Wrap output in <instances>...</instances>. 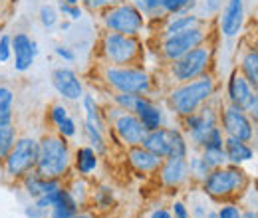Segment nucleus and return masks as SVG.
<instances>
[{
	"mask_svg": "<svg viewBox=\"0 0 258 218\" xmlns=\"http://www.w3.org/2000/svg\"><path fill=\"white\" fill-rule=\"evenodd\" d=\"M209 210H211V208H209L205 202H197L193 206V210H189V212H191V218H205Z\"/></svg>",
	"mask_w": 258,
	"mask_h": 218,
	"instance_id": "603ef678",
	"label": "nucleus"
},
{
	"mask_svg": "<svg viewBox=\"0 0 258 218\" xmlns=\"http://www.w3.org/2000/svg\"><path fill=\"white\" fill-rule=\"evenodd\" d=\"M246 113H248L250 121L258 127V92H254V97H252V101H250V105H248Z\"/></svg>",
	"mask_w": 258,
	"mask_h": 218,
	"instance_id": "3c124183",
	"label": "nucleus"
},
{
	"mask_svg": "<svg viewBox=\"0 0 258 218\" xmlns=\"http://www.w3.org/2000/svg\"><path fill=\"white\" fill-rule=\"evenodd\" d=\"M149 218H173V214H171V210H169V208L159 206V208H155V210L151 212V216Z\"/></svg>",
	"mask_w": 258,
	"mask_h": 218,
	"instance_id": "864d4df0",
	"label": "nucleus"
},
{
	"mask_svg": "<svg viewBox=\"0 0 258 218\" xmlns=\"http://www.w3.org/2000/svg\"><path fill=\"white\" fill-rule=\"evenodd\" d=\"M157 175H159V183H161L163 188L177 190V188L185 187L191 181L187 157H169V159H163Z\"/></svg>",
	"mask_w": 258,
	"mask_h": 218,
	"instance_id": "4468645a",
	"label": "nucleus"
},
{
	"mask_svg": "<svg viewBox=\"0 0 258 218\" xmlns=\"http://www.w3.org/2000/svg\"><path fill=\"white\" fill-rule=\"evenodd\" d=\"M121 2H127V0H92V10L94 12H103L111 6H117Z\"/></svg>",
	"mask_w": 258,
	"mask_h": 218,
	"instance_id": "8fccbe9b",
	"label": "nucleus"
},
{
	"mask_svg": "<svg viewBox=\"0 0 258 218\" xmlns=\"http://www.w3.org/2000/svg\"><path fill=\"white\" fill-rule=\"evenodd\" d=\"M101 24L109 32H117L125 36H139L145 30L147 18L133 2H121L101 12Z\"/></svg>",
	"mask_w": 258,
	"mask_h": 218,
	"instance_id": "423d86ee",
	"label": "nucleus"
},
{
	"mask_svg": "<svg viewBox=\"0 0 258 218\" xmlns=\"http://www.w3.org/2000/svg\"><path fill=\"white\" fill-rule=\"evenodd\" d=\"M84 135H86L90 147L96 149L97 155H105V153H107L109 145H107V139H105V131L97 129L96 125L86 123V121H84Z\"/></svg>",
	"mask_w": 258,
	"mask_h": 218,
	"instance_id": "c756f323",
	"label": "nucleus"
},
{
	"mask_svg": "<svg viewBox=\"0 0 258 218\" xmlns=\"http://www.w3.org/2000/svg\"><path fill=\"white\" fill-rule=\"evenodd\" d=\"M219 127L223 129L225 137H234L246 143H252L256 135V125L250 121L248 113L230 103L219 109Z\"/></svg>",
	"mask_w": 258,
	"mask_h": 218,
	"instance_id": "9b49d317",
	"label": "nucleus"
},
{
	"mask_svg": "<svg viewBox=\"0 0 258 218\" xmlns=\"http://www.w3.org/2000/svg\"><path fill=\"white\" fill-rule=\"evenodd\" d=\"M18 139V133H16V127L12 125H0V165L6 161L8 153L12 151L14 143Z\"/></svg>",
	"mask_w": 258,
	"mask_h": 218,
	"instance_id": "2f4dec72",
	"label": "nucleus"
},
{
	"mask_svg": "<svg viewBox=\"0 0 258 218\" xmlns=\"http://www.w3.org/2000/svg\"><path fill=\"white\" fill-rule=\"evenodd\" d=\"M66 117H70V113H68V107H66L64 103H54L50 107V121H52L54 127L62 123Z\"/></svg>",
	"mask_w": 258,
	"mask_h": 218,
	"instance_id": "c03bdc74",
	"label": "nucleus"
},
{
	"mask_svg": "<svg viewBox=\"0 0 258 218\" xmlns=\"http://www.w3.org/2000/svg\"><path fill=\"white\" fill-rule=\"evenodd\" d=\"M181 125L185 127V133L189 135L187 141H191V145L201 149L203 145V139L207 137V133L219 125V109L209 101L205 103L199 111H195L191 115L183 117L181 119Z\"/></svg>",
	"mask_w": 258,
	"mask_h": 218,
	"instance_id": "f8f14e48",
	"label": "nucleus"
},
{
	"mask_svg": "<svg viewBox=\"0 0 258 218\" xmlns=\"http://www.w3.org/2000/svg\"><path fill=\"white\" fill-rule=\"evenodd\" d=\"M223 2H226V0H223Z\"/></svg>",
	"mask_w": 258,
	"mask_h": 218,
	"instance_id": "0e129e2a",
	"label": "nucleus"
},
{
	"mask_svg": "<svg viewBox=\"0 0 258 218\" xmlns=\"http://www.w3.org/2000/svg\"><path fill=\"white\" fill-rule=\"evenodd\" d=\"M38 56V42L30 38L26 32H16L12 36V60H14V69L24 74L28 71L36 62Z\"/></svg>",
	"mask_w": 258,
	"mask_h": 218,
	"instance_id": "dca6fc26",
	"label": "nucleus"
},
{
	"mask_svg": "<svg viewBox=\"0 0 258 218\" xmlns=\"http://www.w3.org/2000/svg\"><path fill=\"white\" fill-rule=\"evenodd\" d=\"M109 133L115 135V139L127 147H135V145H141L145 135H147V129L143 127V123L137 119L135 113L131 111H121L111 123H109Z\"/></svg>",
	"mask_w": 258,
	"mask_h": 218,
	"instance_id": "ddd939ff",
	"label": "nucleus"
},
{
	"mask_svg": "<svg viewBox=\"0 0 258 218\" xmlns=\"http://www.w3.org/2000/svg\"><path fill=\"white\" fill-rule=\"evenodd\" d=\"M74 218H97V216H94L92 212H82V210H80V212H78Z\"/></svg>",
	"mask_w": 258,
	"mask_h": 218,
	"instance_id": "6e6d98bb",
	"label": "nucleus"
},
{
	"mask_svg": "<svg viewBox=\"0 0 258 218\" xmlns=\"http://www.w3.org/2000/svg\"><path fill=\"white\" fill-rule=\"evenodd\" d=\"M207 40H209V30H207V24H203V26H197L191 30L177 32L173 36L161 38L159 50H161L163 60L169 63L175 62L181 56H185L187 52H191L195 48L207 44Z\"/></svg>",
	"mask_w": 258,
	"mask_h": 218,
	"instance_id": "9d476101",
	"label": "nucleus"
},
{
	"mask_svg": "<svg viewBox=\"0 0 258 218\" xmlns=\"http://www.w3.org/2000/svg\"><path fill=\"white\" fill-rule=\"evenodd\" d=\"M133 113L137 115V119L143 123L147 131H155L165 125V113H163L161 105L155 103V99H151V95H139Z\"/></svg>",
	"mask_w": 258,
	"mask_h": 218,
	"instance_id": "aec40b11",
	"label": "nucleus"
},
{
	"mask_svg": "<svg viewBox=\"0 0 258 218\" xmlns=\"http://www.w3.org/2000/svg\"><path fill=\"white\" fill-rule=\"evenodd\" d=\"M207 149H225V133H223V129L219 125L213 127L207 133V137L203 139L201 151H207Z\"/></svg>",
	"mask_w": 258,
	"mask_h": 218,
	"instance_id": "f704fd0d",
	"label": "nucleus"
},
{
	"mask_svg": "<svg viewBox=\"0 0 258 218\" xmlns=\"http://www.w3.org/2000/svg\"><path fill=\"white\" fill-rule=\"evenodd\" d=\"M56 133H60L66 139H72L76 133H78V123L74 117H66L60 125H56Z\"/></svg>",
	"mask_w": 258,
	"mask_h": 218,
	"instance_id": "79ce46f5",
	"label": "nucleus"
},
{
	"mask_svg": "<svg viewBox=\"0 0 258 218\" xmlns=\"http://www.w3.org/2000/svg\"><path fill=\"white\" fill-rule=\"evenodd\" d=\"M244 26V0H226L219 12V32L225 38H236Z\"/></svg>",
	"mask_w": 258,
	"mask_h": 218,
	"instance_id": "f3484780",
	"label": "nucleus"
},
{
	"mask_svg": "<svg viewBox=\"0 0 258 218\" xmlns=\"http://www.w3.org/2000/svg\"><path fill=\"white\" fill-rule=\"evenodd\" d=\"M82 107H84V121L86 123L96 125L97 129L101 131H107V123L103 119V113H101V107L96 101V97L92 94H84L82 97Z\"/></svg>",
	"mask_w": 258,
	"mask_h": 218,
	"instance_id": "bb28decb",
	"label": "nucleus"
},
{
	"mask_svg": "<svg viewBox=\"0 0 258 218\" xmlns=\"http://www.w3.org/2000/svg\"><path fill=\"white\" fill-rule=\"evenodd\" d=\"M171 214H173V218H191L189 206H187L183 200H175V202L171 204Z\"/></svg>",
	"mask_w": 258,
	"mask_h": 218,
	"instance_id": "49530a36",
	"label": "nucleus"
},
{
	"mask_svg": "<svg viewBox=\"0 0 258 218\" xmlns=\"http://www.w3.org/2000/svg\"><path fill=\"white\" fill-rule=\"evenodd\" d=\"M225 155L230 165L240 167V165L252 161L256 157V153H254V147L250 143L234 139V137H225Z\"/></svg>",
	"mask_w": 258,
	"mask_h": 218,
	"instance_id": "4be33fe9",
	"label": "nucleus"
},
{
	"mask_svg": "<svg viewBox=\"0 0 258 218\" xmlns=\"http://www.w3.org/2000/svg\"><path fill=\"white\" fill-rule=\"evenodd\" d=\"M20 183H22L24 192L28 194V198H32V200H38L40 196H44V194H48V192H52V190H56V188L64 185V181L46 179V177L38 175L36 171H30L26 177H22Z\"/></svg>",
	"mask_w": 258,
	"mask_h": 218,
	"instance_id": "412c9836",
	"label": "nucleus"
},
{
	"mask_svg": "<svg viewBox=\"0 0 258 218\" xmlns=\"http://www.w3.org/2000/svg\"><path fill=\"white\" fill-rule=\"evenodd\" d=\"M246 82L254 88V92H258V48L256 46H248L244 48V52L238 58V67H236Z\"/></svg>",
	"mask_w": 258,
	"mask_h": 218,
	"instance_id": "393cba45",
	"label": "nucleus"
},
{
	"mask_svg": "<svg viewBox=\"0 0 258 218\" xmlns=\"http://www.w3.org/2000/svg\"><path fill=\"white\" fill-rule=\"evenodd\" d=\"M101 80L113 94L149 95L153 92V78L141 65H103Z\"/></svg>",
	"mask_w": 258,
	"mask_h": 218,
	"instance_id": "20e7f679",
	"label": "nucleus"
},
{
	"mask_svg": "<svg viewBox=\"0 0 258 218\" xmlns=\"http://www.w3.org/2000/svg\"><path fill=\"white\" fill-rule=\"evenodd\" d=\"M256 187H258V183H256ZM256 192H258V190H256Z\"/></svg>",
	"mask_w": 258,
	"mask_h": 218,
	"instance_id": "e2e57ef3",
	"label": "nucleus"
},
{
	"mask_svg": "<svg viewBox=\"0 0 258 218\" xmlns=\"http://www.w3.org/2000/svg\"><path fill=\"white\" fill-rule=\"evenodd\" d=\"M58 12L64 14L66 18L72 20V22H76V20H80V18L84 16V8H82L80 4H68L64 0L58 2Z\"/></svg>",
	"mask_w": 258,
	"mask_h": 218,
	"instance_id": "ea45409f",
	"label": "nucleus"
},
{
	"mask_svg": "<svg viewBox=\"0 0 258 218\" xmlns=\"http://www.w3.org/2000/svg\"><path fill=\"white\" fill-rule=\"evenodd\" d=\"M125 159H127L129 167L137 173V175H157L159 167H161L163 159L151 153L149 149H145L143 145H135L125 149Z\"/></svg>",
	"mask_w": 258,
	"mask_h": 218,
	"instance_id": "6ab92c4d",
	"label": "nucleus"
},
{
	"mask_svg": "<svg viewBox=\"0 0 258 218\" xmlns=\"http://www.w3.org/2000/svg\"><path fill=\"white\" fill-rule=\"evenodd\" d=\"M54 54L60 58V60H64V62L72 63L76 60V52L70 48V46H56L54 48Z\"/></svg>",
	"mask_w": 258,
	"mask_h": 218,
	"instance_id": "de8ad7c7",
	"label": "nucleus"
},
{
	"mask_svg": "<svg viewBox=\"0 0 258 218\" xmlns=\"http://www.w3.org/2000/svg\"><path fill=\"white\" fill-rule=\"evenodd\" d=\"M203 24H207V20H205L203 16H199L197 12H189V14H177V16H167V22H165V26H163L161 38L173 36V34H177V32L191 30V28L203 26Z\"/></svg>",
	"mask_w": 258,
	"mask_h": 218,
	"instance_id": "5701e85b",
	"label": "nucleus"
},
{
	"mask_svg": "<svg viewBox=\"0 0 258 218\" xmlns=\"http://www.w3.org/2000/svg\"><path fill=\"white\" fill-rule=\"evenodd\" d=\"M99 54L105 65H137L143 58V44L139 36L105 30L99 38Z\"/></svg>",
	"mask_w": 258,
	"mask_h": 218,
	"instance_id": "39448f33",
	"label": "nucleus"
},
{
	"mask_svg": "<svg viewBox=\"0 0 258 218\" xmlns=\"http://www.w3.org/2000/svg\"><path fill=\"white\" fill-rule=\"evenodd\" d=\"M201 155L205 159V163L211 167V171L219 169V167H223V165L228 163L225 155V149H207V151H201Z\"/></svg>",
	"mask_w": 258,
	"mask_h": 218,
	"instance_id": "4c0bfd02",
	"label": "nucleus"
},
{
	"mask_svg": "<svg viewBox=\"0 0 258 218\" xmlns=\"http://www.w3.org/2000/svg\"><path fill=\"white\" fill-rule=\"evenodd\" d=\"M38 163V139L34 137H18L12 151L8 153L4 165V175L10 181H20L22 177H26L30 171L36 169Z\"/></svg>",
	"mask_w": 258,
	"mask_h": 218,
	"instance_id": "1a4fd4ad",
	"label": "nucleus"
},
{
	"mask_svg": "<svg viewBox=\"0 0 258 218\" xmlns=\"http://www.w3.org/2000/svg\"><path fill=\"white\" fill-rule=\"evenodd\" d=\"M219 218H242V208L234 202H223V206L217 210Z\"/></svg>",
	"mask_w": 258,
	"mask_h": 218,
	"instance_id": "37998d69",
	"label": "nucleus"
},
{
	"mask_svg": "<svg viewBox=\"0 0 258 218\" xmlns=\"http://www.w3.org/2000/svg\"><path fill=\"white\" fill-rule=\"evenodd\" d=\"M60 12L54 8V6H50V4H44L42 8H40V12H38V18H40V24L44 26V28H54L56 24H58V16Z\"/></svg>",
	"mask_w": 258,
	"mask_h": 218,
	"instance_id": "e433bc0d",
	"label": "nucleus"
},
{
	"mask_svg": "<svg viewBox=\"0 0 258 218\" xmlns=\"http://www.w3.org/2000/svg\"><path fill=\"white\" fill-rule=\"evenodd\" d=\"M199 6V0H161V8L165 16L189 14Z\"/></svg>",
	"mask_w": 258,
	"mask_h": 218,
	"instance_id": "473e14b6",
	"label": "nucleus"
},
{
	"mask_svg": "<svg viewBox=\"0 0 258 218\" xmlns=\"http://www.w3.org/2000/svg\"><path fill=\"white\" fill-rule=\"evenodd\" d=\"M14 123V90L0 86V125Z\"/></svg>",
	"mask_w": 258,
	"mask_h": 218,
	"instance_id": "cd10ccee",
	"label": "nucleus"
},
{
	"mask_svg": "<svg viewBox=\"0 0 258 218\" xmlns=\"http://www.w3.org/2000/svg\"><path fill=\"white\" fill-rule=\"evenodd\" d=\"M242 218H258V210H254V208L242 210Z\"/></svg>",
	"mask_w": 258,
	"mask_h": 218,
	"instance_id": "5fc2aeb1",
	"label": "nucleus"
},
{
	"mask_svg": "<svg viewBox=\"0 0 258 218\" xmlns=\"http://www.w3.org/2000/svg\"><path fill=\"white\" fill-rule=\"evenodd\" d=\"M254 153L258 155V145H254Z\"/></svg>",
	"mask_w": 258,
	"mask_h": 218,
	"instance_id": "052dcab7",
	"label": "nucleus"
},
{
	"mask_svg": "<svg viewBox=\"0 0 258 218\" xmlns=\"http://www.w3.org/2000/svg\"><path fill=\"white\" fill-rule=\"evenodd\" d=\"M64 2H68V4H80V0H64Z\"/></svg>",
	"mask_w": 258,
	"mask_h": 218,
	"instance_id": "bf43d9fd",
	"label": "nucleus"
},
{
	"mask_svg": "<svg viewBox=\"0 0 258 218\" xmlns=\"http://www.w3.org/2000/svg\"><path fill=\"white\" fill-rule=\"evenodd\" d=\"M12 60V36L0 34V63H8Z\"/></svg>",
	"mask_w": 258,
	"mask_h": 218,
	"instance_id": "a19ab883",
	"label": "nucleus"
},
{
	"mask_svg": "<svg viewBox=\"0 0 258 218\" xmlns=\"http://www.w3.org/2000/svg\"><path fill=\"white\" fill-rule=\"evenodd\" d=\"M52 86L66 101H82L84 97V84L72 67H66V65L56 67L52 71Z\"/></svg>",
	"mask_w": 258,
	"mask_h": 218,
	"instance_id": "2eb2a0df",
	"label": "nucleus"
},
{
	"mask_svg": "<svg viewBox=\"0 0 258 218\" xmlns=\"http://www.w3.org/2000/svg\"><path fill=\"white\" fill-rule=\"evenodd\" d=\"M187 161H189V177H191V181L201 185L207 179V175L211 173V167L205 163L203 155H191L187 157Z\"/></svg>",
	"mask_w": 258,
	"mask_h": 218,
	"instance_id": "72a5a7b5",
	"label": "nucleus"
},
{
	"mask_svg": "<svg viewBox=\"0 0 258 218\" xmlns=\"http://www.w3.org/2000/svg\"><path fill=\"white\" fill-rule=\"evenodd\" d=\"M141 12L143 16L147 18H165V12L161 8V0H135L133 2Z\"/></svg>",
	"mask_w": 258,
	"mask_h": 218,
	"instance_id": "c9c22d12",
	"label": "nucleus"
},
{
	"mask_svg": "<svg viewBox=\"0 0 258 218\" xmlns=\"http://www.w3.org/2000/svg\"><path fill=\"white\" fill-rule=\"evenodd\" d=\"M72 165L74 155L66 137L60 133H46L42 139H38V163L34 169L38 175L64 181L72 171Z\"/></svg>",
	"mask_w": 258,
	"mask_h": 218,
	"instance_id": "f03ea898",
	"label": "nucleus"
},
{
	"mask_svg": "<svg viewBox=\"0 0 258 218\" xmlns=\"http://www.w3.org/2000/svg\"><path fill=\"white\" fill-rule=\"evenodd\" d=\"M70 26H72V20H64L62 24H60V30L64 32V30H70Z\"/></svg>",
	"mask_w": 258,
	"mask_h": 218,
	"instance_id": "4d7b16f0",
	"label": "nucleus"
},
{
	"mask_svg": "<svg viewBox=\"0 0 258 218\" xmlns=\"http://www.w3.org/2000/svg\"><path fill=\"white\" fill-rule=\"evenodd\" d=\"M145 149L155 153L161 159L169 157H189V141L185 133L179 127H167L163 125L155 131H147L143 143Z\"/></svg>",
	"mask_w": 258,
	"mask_h": 218,
	"instance_id": "0eeeda50",
	"label": "nucleus"
},
{
	"mask_svg": "<svg viewBox=\"0 0 258 218\" xmlns=\"http://www.w3.org/2000/svg\"><path fill=\"white\" fill-rule=\"evenodd\" d=\"M78 212H80V206L72 198L68 187H60L58 196H56V202L48 210V218H74Z\"/></svg>",
	"mask_w": 258,
	"mask_h": 218,
	"instance_id": "a878e982",
	"label": "nucleus"
},
{
	"mask_svg": "<svg viewBox=\"0 0 258 218\" xmlns=\"http://www.w3.org/2000/svg\"><path fill=\"white\" fill-rule=\"evenodd\" d=\"M254 46H256V48H258V40H256V44H254Z\"/></svg>",
	"mask_w": 258,
	"mask_h": 218,
	"instance_id": "680f3d73",
	"label": "nucleus"
},
{
	"mask_svg": "<svg viewBox=\"0 0 258 218\" xmlns=\"http://www.w3.org/2000/svg\"><path fill=\"white\" fill-rule=\"evenodd\" d=\"M137 97L135 94H113L111 95V103L123 111H135V105H137Z\"/></svg>",
	"mask_w": 258,
	"mask_h": 218,
	"instance_id": "58836bf2",
	"label": "nucleus"
},
{
	"mask_svg": "<svg viewBox=\"0 0 258 218\" xmlns=\"http://www.w3.org/2000/svg\"><path fill=\"white\" fill-rule=\"evenodd\" d=\"M250 185V179L238 165L226 163L219 169H213L207 179L199 185L203 194L213 198V200H223V202H232L238 198Z\"/></svg>",
	"mask_w": 258,
	"mask_h": 218,
	"instance_id": "7ed1b4c3",
	"label": "nucleus"
},
{
	"mask_svg": "<svg viewBox=\"0 0 258 218\" xmlns=\"http://www.w3.org/2000/svg\"><path fill=\"white\" fill-rule=\"evenodd\" d=\"M86 179H88V177H80V175H78V179H74V181L70 183V187H68L72 198L78 202L80 208H84L88 202H92V190H90V185H88Z\"/></svg>",
	"mask_w": 258,
	"mask_h": 218,
	"instance_id": "c85d7f7f",
	"label": "nucleus"
},
{
	"mask_svg": "<svg viewBox=\"0 0 258 218\" xmlns=\"http://www.w3.org/2000/svg\"><path fill=\"white\" fill-rule=\"evenodd\" d=\"M205 218H219L217 216V210H209V212H207V216Z\"/></svg>",
	"mask_w": 258,
	"mask_h": 218,
	"instance_id": "13d9d810",
	"label": "nucleus"
},
{
	"mask_svg": "<svg viewBox=\"0 0 258 218\" xmlns=\"http://www.w3.org/2000/svg\"><path fill=\"white\" fill-rule=\"evenodd\" d=\"M252 97H254V88L246 82V78L238 69H232L226 80V103L246 111Z\"/></svg>",
	"mask_w": 258,
	"mask_h": 218,
	"instance_id": "a211bd4d",
	"label": "nucleus"
},
{
	"mask_svg": "<svg viewBox=\"0 0 258 218\" xmlns=\"http://www.w3.org/2000/svg\"><path fill=\"white\" fill-rule=\"evenodd\" d=\"M92 202L97 210H109L115 204V190L109 185H97L96 190H92Z\"/></svg>",
	"mask_w": 258,
	"mask_h": 218,
	"instance_id": "7c9ffc66",
	"label": "nucleus"
},
{
	"mask_svg": "<svg viewBox=\"0 0 258 218\" xmlns=\"http://www.w3.org/2000/svg\"><path fill=\"white\" fill-rule=\"evenodd\" d=\"M211 65H213V48L209 44H203L187 52L185 56L177 58L175 62H169V78L175 80L177 84H185L209 74Z\"/></svg>",
	"mask_w": 258,
	"mask_h": 218,
	"instance_id": "6e6552de",
	"label": "nucleus"
},
{
	"mask_svg": "<svg viewBox=\"0 0 258 218\" xmlns=\"http://www.w3.org/2000/svg\"><path fill=\"white\" fill-rule=\"evenodd\" d=\"M72 167L80 177H90L92 173H96L97 167H99V155L96 153L94 147L82 145L74 153V165Z\"/></svg>",
	"mask_w": 258,
	"mask_h": 218,
	"instance_id": "b1692460",
	"label": "nucleus"
},
{
	"mask_svg": "<svg viewBox=\"0 0 258 218\" xmlns=\"http://www.w3.org/2000/svg\"><path fill=\"white\" fill-rule=\"evenodd\" d=\"M215 94H217V82L211 74H205L197 80L179 84L177 88H173L167 94V107L175 117L183 119L195 111H199L205 103H209L215 97Z\"/></svg>",
	"mask_w": 258,
	"mask_h": 218,
	"instance_id": "f257e3e1",
	"label": "nucleus"
},
{
	"mask_svg": "<svg viewBox=\"0 0 258 218\" xmlns=\"http://www.w3.org/2000/svg\"><path fill=\"white\" fill-rule=\"evenodd\" d=\"M24 216L26 218H48V212L46 210H42L36 202H30V204H26L24 206Z\"/></svg>",
	"mask_w": 258,
	"mask_h": 218,
	"instance_id": "09e8293b",
	"label": "nucleus"
},
{
	"mask_svg": "<svg viewBox=\"0 0 258 218\" xmlns=\"http://www.w3.org/2000/svg\"><path fill=\"white\" fill-rule=\"evenodd\" d=\"M223 4H225L223 0H205V2H203V14H201V16H203L205 20H209L211 16H217V14L223 10Z\"/></svg>",
	"mask_w": 258,
	"mask_h": 218,
	"instance_id": "a18cd8bd",
	"label": "nucleus"
}]
</instances>
